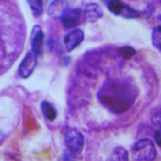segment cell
Instances as JSON below:
<instances>
[{
    "mask_svg": "<svg viewBox=\"0 0 161 161\" xmlns=\"http://www.w3.org/2000/svg\"><path fill=\"white\" fill-rule=\"evenodd\" d=\"M85 19L90 23H94L103 16V11L99 4L89 3L85 5L84 9Z\"/></svg>",
    "mask_w": 161,
    "mask_h": 161,
    "instance_id": "9c48e42d",
    "label": "cell"
},
{
    "mask_svg": "<svg viewBox=\"0 0 161 161\" xmlns=\"http://www.w3.org/2000/svg\"><path fill=\"white\" fill-rule=\"evenodd\" d=\"M152 43L153 46L158 50H161V40H160V26L155 27L152 32Z\"/></svg>",
    "mask_w": 161,
    "mask_h": 161,
    "instance_id": "9a60e30c",
    "label": "cell"
},
{
    "mask_svg": "<svg viewBox=\"0 0 161 161\" xmlns=\"http://www.w3.org/2000/svg\"><path fill=\"white\" fill-rule=\"evenodd\" d=\"M155 142H156V143L160 146L161 145V136H160V130H158L156 132H155Z\"/></svg>",
    "mask_w": 161,
    "mask_h": 161,
    "instance_id": "ac0fdd59",
    "label": "cell"
},
{
    "mask_svg": "<svg viewBox=\"0 0 161 161\" xmlns=\"http://www.w3.org/2000/svg\"><path fill=\"white\" fill-rule=\"evenodd\" d=\"M118 53L123 58L130 59L136 54V51L130 46H124L119 49Z\"/></svg>",
    "mask_w": 161,
    "mask_h": 161,
    "instance_id": "2e32d148",
    "label": "cell"
},
{
    "mask_svg": "<svg viewBox=\"0 0 161 161\" xmlns=\"http://www.w3.org/2000/svg\"><path fill=\"white\" fill-rule=\"evenodd\" d=\"M37 55L31 50L28 52L19 66V76L23 79H27L33 73L37 64Z\"/></svg>",
    "mask_w": 161,
    "mask_h": 161,
    "instance_id": "277c9868",
    "label": "cell"
},
{
    "mask_svg": "<svg viewBox=\"0 0 161 161\" xmlns=\"http://www.w3.org/2000/svg\"><path fill=\"white\" fill-rule=\"evenodd\" d=\"M85 35L83 31L76 29L69 32L64 38V44L67 52H72L84 40Z\"/></svg>",
    "mask_w": 161,
    "mask_h": 161,
    "instance_id": "8992f818",
    "label": "cell"
},
{
    "mask_svg": "<svg viewBox=\"0 0 161 161\" xmlns=\"http://www.w3.org/2000/svg\"><path fill=\"white\" fill-rule=\"evenodd\" d=\"M120 16L126 18V19H136V18H137L140 16V14L136 10L131 8L130 7L128 6V5L125 4L123 11H122Z\"/></svg>",
    "mask_w": 161,
    "mask_h": 161,
    "instance_id": "5bb4252c",
    "label": "cell"
},
{
    "mask_svg": "<svg viewBox=\"0 0 161 161\" xmlns=\"http://www.w3.org/2000/svg\"><path fill=\"white\" fill-rule=\"evenodd\" d=\"M82 12L79 9H67L62 14L60 19L62 24L65 29H72L76 27L80 23Z\"/></svg>",
    "mask_w": 161,
    "mask_h": 161,
    "instance_id": "5b68a950",
    "label": "cell"
},
{
    "mask_svg": "<svg viewBox=\"0 0 161 161\" xmlns=\"http://www.w3.org/2000/svg\"><path fill=\"white\" fill-rule=\"evenodd\" d=\"M108 160L112 161H128L129 160L128 150L122 146L116 147L111 153L110 157L108 158Z\"/></svg>",
    "mask_w": 161,
    "mask_h": 161,
    "instance_id": "8fae6325",
    "label": "cell"
},
{
    "mask_svg": "<svg viewBox=\"0 0 161 161\" xmlns=\"http://www.w3.org/2000/svg\"><path fill=\"white\" fill-rule=\"evenodd\" d=\"M64 142L69 151L73 153L82 152L85 145V137L75 128H69L64 133Z\"/></svg>",
    "mask_w": 161,
    "mask_h": 161,
    "instance_id": "3957f363",
    "label": "cell"
},
{
    "mask_svg": "<svg viewBox=\"0 0 161 161\" xmlns=\"http://www.w3.org/2000/svg\"><path fill=\"white\" fill-rule=\"evenodd\" d=\"M106 5H107L108 10L112 14H115L116 16H120L123 11L125 4L119 0H111Z\"/></svg>",
    "mask_w": 161,
    "mask_h": 161,
    "instance_id": "4fadbf2b",
    "label": "cell"
},
{
    "mask_svg": "<svg viewBox=\"0 0 161 161\" xmlns=\"http://www.w3.org/2000/svg\"><path fill=\"white\" fill-rule=\"evenodd\" d=\"M40 108L43 116L49 121H54L57 118L58 113L54 106L47 100H44L41 103Z\"/></svg>",
    "mask_w": 161,
    "mask_h": 161,
    "instance_id": "30bf717a",
    "label": "cell"
},
{
    "mask_svg": "<svg viewBox=\"0 0 161 161\" xmlns=\"http://www.w3.org/2000/svg\"><path fill=\"white\" fill-rule=\"evenodd\" d=\"M137 92L131 84L120 80H110L97 93L101 104L109 110L122 113L128 110L136 99Z\"/></svg>",
    "mask_w": 161,
    "mask_h": 161,
    "instance_id": "6da1fadb",
    "label": "cell"
},
{
    "mask_svg": "<svg viewBox=\"0 0 161 161\" xmlns=\"http://www.w3.org/2000/svg\"><path fill=\"white\" fill-rule=\"evenodd\" d=\"M68 9L67 0H53L48 7L49 16L54 19H60L64 12Z\"/></svg>",
    "mask_w": 161,
    "mask_h": 161,
    "instance_id": "ba28073f",
    "label": "cell"
},
{
    "mask_svg": "<svg viewBox=\"0 0 161 161\" xmlns=\"http://www.w3.org/2000/svg\"><path fill=\"white\" fill-rule=\"evenodd\" d=\"M44 42V33L40 25L34 26L30 35L31 48L34 53L39 55L41 53Z\"/></svg>",
    "mask_w": 161,
    "mask_h": 161,
    "instance_id": "52a82bcc",
    "label": "cell"
},
{
    "mask_svg": "<svg viewBox=\"0 0 161 161\" xmlns=\"http://www.w3.org/2000/svg\"><path fill=\"white\" fill-rule=\"evenodd\" d=\"M153 123L157 126L160 125V113L158 112L157 113L155 114V115L152 118Z\"/></svg>",
    "mask_w": 161,
    "mask_h": 161,
    "instance_id": "e0dca14e",
    "label": "cell"
},
{
    "mask_svg": "<svg viewBox=\"0 0 161 161\" xmlns=\"http://www.w3.org/2000/svg\"><path fill=\"white\" fill-rule=\"evenodd\" d=\"M27 2L29 4L34 15H35L36 17L42 15L43 12L45 0H27Z\"/></svg>",
    "mask_w": 161,
    "mask_h": 161,
    "instance_id": "7c38bea8",
    "label": "cell"
},
{
    "mask_svg": "<svg viewBox=\"0 0 161 161\" xmlns=\"http://www.w3.org/2000/svg\"><path fill=\"white\" fill-rule=\"evenodd\" d=\"M132 155L136 160L151 161L156 157L157 151L151 140L145 138L136 142L132 148Z\"/></svg>",
    "mask_w": 161,
    "mask_h": 161,
    "instance_id": "7a4b0ae2",
    "label": "cell"
}]
</instances>
